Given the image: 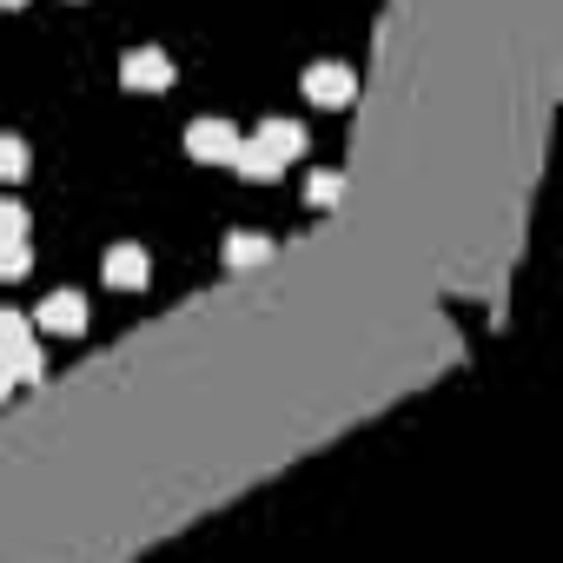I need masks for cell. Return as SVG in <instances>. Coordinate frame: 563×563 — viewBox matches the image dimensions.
Instances as JSON below:
<instances>
[{
    "label": "cell",
    "instance_id": "obj_1",
    "mask_svg": "<svg viewBox=\"0 0 563 563\" xmlns=\"http://www.w3.org/2000/svg\"><path fill=\"white\" fill-rule=\"evenodd\" d=\"M299 153H306V126H299V120H265L252 140H239V159H232V166H239L245 179H258V186H265V179L286 173Z\"/></svg>",
    "mask_w": 563,
    "mask_h": 563
},
{
    "label": "cell",
    "instance_id": "obj_2",
    "mask_svg": "<svg viewBox=\"0 0 563 563\" xmlns=\"http://www.w3.org/2000/svg\"><path fill=\"white\" fill-rule=\"evenodd\" d=\"M239 140H245V133H239L232 120H219V113H206V120L186 126V153L206 159V166H232V159H239Z\"/></svg>",
    "mask_w": 563,
    "mask_h": 563
},
{
    "label": "cell",
    "instance_id": "obj_3",
    "mask_svg": "<svg viewBox=\"0 0 563 563\" xmlns=\"http://www.w3.org/2000/svg\"><path fill=\"white\" fill-rule=\"evenodd\" d=\"M120 80H126L133 93H166V87H173V60H166L159 47H133V54L120 60Z\"/></svg>",
    "mask_w": 563,
    "mask_h": 563
},
{
    "label": "cell",
    "instance_id": "obj_4",
    "mask_svg": "<svg viewBox=\"0 0 563 563\" xmlns=\"http://www.w3.org/2000/svg\"><path fill=\"white\" fill-rule=\"evenodd\" d=\"M306 93H312L319 107H345V100L358 93V74H352L345 60H319V67L306 74Z\"/></svg>",
    "mask_w": 563,
    "mask_h": 563
},
{
    "label": "cell",
    "instance_id": "obj_5",
    "mask_svg": "<svg viewBox=\"0 0 563 563\" xmlns=\"http://www.w3.org/2000/svg\"><path fill=\"white\" fill-rule=\"evenodd\" d=\"M34 325L41 332H87V299L80 292H54V299H41V312H34Z\"/></svg>",
    "mask_w": 563,
    "mask_h": 563
},
{
    "label": "cell",
    "instance_id": "obj_6",
    "mask_svg": "<svg viewBox=\"0 0 563 563\" xmlns=\"http://www.w3.org/2000/svg\"><path fill=\"white\" fill-rule=\"evenodd\" d=\"M146 278H153V258H146L140 245H113V252H107V286L133 292V286H146Z\"/></svg>",
    "mask_w": 563,
    "mask_h": 563
},
{
    "label": "cell",
    "instance_id": "obj_7",
    "mask_svg": "<svg viewBox=\"0 0 563 563\" xmlns=\"http://www.w3.org/2000/svg\"><path fill=\"white\" fill-rule=\"evenodd\" d=\"M258 258H272V239L265 232H232L225 239V265L239 272V265H258Z\"/></svg>",
    "mask_w": 563,
    "mask_h": 563
},
{
    "label": "cell",
    "instance_id": "obj_8",
    "mask_svg": "<svg viewBox=\"0 0 563 563\" xmlns=\"http://www.w3.org/2000/svg\"><path fill=\"white\" fill-rule=\"evenodd\" d=\"M0 365H8L14 378H34V385L47 378V358L34 352V339H21V345H8V352H0Z\"/></svg>",
    "mask_w": 563,
    "mask_h": 563
},
{
    "label": "cell",
    "instance_id": "obj_9",
    "mask_svg": "<svg viewBox=\"0 0 563 563\" xmlns=\"http://www.w3.org/2000/svg\"><path fill=\"white\" fill-rule=\"evenodd\" d=\"M34 265V245L27 239H0V286H8V278H21Z\"/></svg>",
    "mask_w": 563,
    "mask_h": 563
},
{
    "label": "cell",
    "instance_id": "obj_10",
    "mask_svg": "<svg viewBox=\"0 0 563 563\" xmlns=\"http://www.w3.org/2000/svg\"><path fill=\"white\" fill-rule=\"evenodd\" d=\"M27 173V146L14 133H0V179H21Z\"/></svg>",
    "mask_w": 563,
    "mask_h": 563
},
{
    "label": "cell",
    "instance_id": "obj_11",
    "mask_svg": "<svg viewBox=\"0 0 563 563\" xmlns=\"http://www.w3.org/2000/svg\"><path fill=\"white\" fill-rule=\"evenodd\" d=\"M339 192H345V179H339V173H312V179H306V199H312L319 212H325V206H332Z\"/></svg>",
    "mask_w": 563,
    "mask_h": 563
},
{
    "label": "cell",
    "instance_id": "obj_12",
    "mask_svg": "<svg viewBox=\"0 0 563 563\" xmlns=\"http://www.w3.org/2000/svg\"><path fill=\"white\" fill-rule=\"evenodd\" d=\"M0 239H27V212L14 199H0Z\"/></svg>",
    "mask_w": 563,
    "mask_h": 563
},
{
    "label": "cell",
    "instance_id": "obj_13",
    "mask_svg": "<svg viewBox=\"0 0 563 563\" xmlns=\"http://www.w3.org/2000/svg\"><path fill=\"white\" fill-rule=\"evenodd\" d=\"M21 339H34V325H27L21 312H0V352H8V345H21Z\"/></svg>",
    "mask_w": 563,
    "mask_h": 563
},
{
    "label": "cell",
    "instance_id": "obj_14",
    "mask_svg": "<svg viewBox=\"0 0 563 563\" xmlns=\"http://www.w3.org/2000/svg\"><path fill=\"white\" fill-rule=\"evenodd\" d=\"M8 391H14V372H8V365H0V398H8Z\"/></svg>",
    "mask_w": 563,
    "mask_h": 563
},
{
    "label": "cell",
    "instance_id": "obj_15",
    "mask_svg": "<svg viewBox=\"0 0 563 563\" xmlns=\"http://www.w3.org/2000/svg\"><path fill=\"white\" fill-rule=\"evenodd\" d=\"M0 8H21V0H0Z\"/></svg>",
    "mask_w": 563,
    "mask_h": 563
}]
</instances>
